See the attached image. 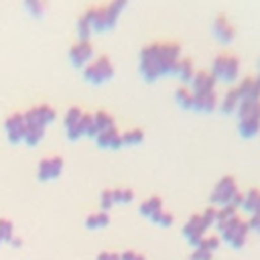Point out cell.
<instances>
[{
  "mask_svg": "<svg viewBox=\"0 0 260 260\" xmlns=\"http://www.w3.org/2000/svg\"><path fill=\"white\" fill-rule=\"evenodd\" d=\"M177 71L181 73L183 79H191L193 73H195V67H193V61L191 59H181L177 61Z\"/></svg>",
  "mask_w": 260,
  "mask_h": 260,
  "instance_id": "cell-20",
  "label": "cell"
},
{
  "mask_svg": "<svg viewBox=\"0 0 260 260\" xmlns=\"http://www.w3.org/2000/svg\"><path fill=\"white\" fill-rule=\"evenodd\" d=\"M98 140H100L104 146H116V144L122 142V136H120V132L116 130V126H110V128H106V130H102V132L98 134Z\"/></svg>",
  "mask_w": 260,
  "mask_h": 260,
  "instance_id": "cell-14",
  "label": "cell"
},
{
  "mask_svg": "<svg viewBox=\"0 0 260 260\" xmlns=\"http://www.w3.org/2000/svg\"><path fill=\"white\" fill-rule=\"evenodd\" d=\"M110 205H114V191H104V195H102V207L108 209Z\"/></svg>",
  "mask_w": 260,
  "mask_h": 260,
  "instance_id": "cell-29",
  "label": "cell"
},
{
  "mask_svg": "<svg viewBox=\"0 0 260 260\" xmlns=\"http://www.w3.org/2000/svg\"><path fill=\"white\" fill-rule=\"evenodd\" d=\"M61 167H63V158L61 156H47L41 160L39 165V177L41 179H51V177H57L61 173Z\"/></svg>",
  "mask_w": 260,
  "mask_h": 260,
  "instance_id": "cell-7",
  "label": "cell"
},
{
  "mask_svg": "<svg viewBox=\"0 0 260 260\" xmlns=\"http://www.w3.org/2000/svg\"><path fill=\"white\" fill-rule=\"evenodd\" d=\"M193 87L195 91H205V89H213V81H215V73L209 69H199L193 73Z\"/></svg>",
  "mask_w": 260,
  "mask_h": 260,
  "instance_id": "cell-10",
  "label": "cell"
},
{
  "mask_svg": "<svg viewBox=\"0 0 260 260\" xmlns=\"http://www.w3.org/2000/svg\"><path fill=\"white\" fill-rule=\"evenodd\" d=\"M110 126H114V120H112V116L108 114V112H98L93 118H91V130L89 132H102V130H106V128H110Z\"/></svg>",
  "mask_w": 260,
  "mask_h": 260,
  "instance_id": "cell-13",
  "label": "cell"
},
{
  "mask_svg": "<svg viewBox=\"0 0 260 260\" xmlns=\"http://www.w3.org/2000/svg\"><path fill=\"white\" fill-rule=\"evenodd\" d=\"M162 209V205H160V199L158 197H150L148 201H144L142 205H140V211L144 213V215H148V217H152L156 211H160Z\"/></svg>",
  "mask_w": 260,
  "mask_h": 260,
  "instance_id": "cell-19",
  "label": "cell"
},
{
  "mask_svg": "<svg viewBox=\"0 0 260 260\" xmlns=\"http://www.w3.org/2000/svg\"><path fill=\"white\" fill-rule=\"evenodd\" d=\"M197 246H199L201 250H205V252H209V254H211V252H213V250L219 246V240H217V238H203V240H201Z\"/></svg>",
  "mask_w": 260,
  "mask_h": 260,
  "instance_id": "cell-24",
  "label": "cell"
},
{
  "mask_svg": "<svg viewBox=\"0 0 260 260\" xmlns=\"http://www.w3.org/2000/svg\"><path fill=\"white\" fill-rule=\"evenodd\" d=\"M213 30L217 32L219 39L228 41V39H232V35H234V24H232V20H230L225 14H217L215 20H213Z\"/></svg>",
  "mask_w": 260,
  "mask_h": 260,
  "instance_id": "cell-11",
  "label": "cell"
},
{
  "mask_svg": "<svg viewBox=\"0 0 260 260\" xmlns=\"http://www.w3.org/2000/svg\"><path fill=\"white\" fill-rule=\"evenodd\" d=\"M177 98H179L185 106H193L195 91H193V89H189V87H179V89H177Z\"/></svg>",
  "mask_w": 260,
  "mask_h": 260,
  "instance_id": "cell-22",
  "label": "cell"
},
{
  "mask_svg": "<svg viewBox=\"0 0 260 260\" xmlns=\"http://www.w3.org/2000/svg\"><path fill=\"white\" fill-rule=\"evenodd\" d=\"M152 219H154L156 223H162V225H171V221H173V215H171L169 211L160 209V211H156V213L152 215Z\"/></svg>",
  "mask_w": 260,
  "mask_h": 260,
  "instance_id": "cell-25",
  "label": "cell"
},
{
  "mask_svg": "<svg viewBox=\"0 0 260 260\" xmlns=\"http://www.w3.org/2000/svg\"><path fill=\"white\" fill-rule=\"evenodd\" d=\"M205 230H207V221L203 219V215H193L189 219V223L185 225V236L191 244H199L205 236Z\"/></svg>",
  "mask_w": 260,
  "mask_h": 260,
  "instance_id": "cell-5",
  "label": "cell"
},
{
  "mask_svg": "<svg viewBox=\"0 0 260 260\" xmlns=\"http://www.w3.org/2000/svg\"><path fill=\"white\" fill-rule=\"evenodd\" d=\"M142 138V130L140 128H132V130H128L126 134H122V140L124 142H138Z\"/></svg>",
  "mask_w": 260,
  "mask_h": 260,
  "instance_id": "cell-27",
  "label": "cell"
},
{
  "mask_svg": "<svg viewBox=\"0 0 260 260\" xmlns=\"http://www.w3.org/2000/svg\"><path fill=\"white\" fill-rule=\"evenodd\" d=\"M258 128H260V116L240 118V130H242V134H254Z\"/></svg>",
  "mask_w": 260,
  "mask_h": 260,
  "instance_id": "cell-16",
  "label": "cell"
},
{
  "mask_svg": "<svg viewBox=\"0 0 260 260\" xmlns=\"http://www.w3.org/2000/svg\"><path fill=\"white\" fill-rule=\"evenodd\" d=\"M250 228L256 230V232H260V213H254V217L250 219Z\"/></svg>",
  "mask_w": 260,
  "mask_h": 260,
  "instance_id": "cell-32",
  "label": "cell"
},
{
  "mask_svg": "<svg viewBox=\"0 0 260 260\" xmlns=\"http://www.w3.org/2000/svg\"><path fill=\"white\" fill-rule=\"evenodd\" d=\"M55 114L53 106L49 104H39V106H32L24 116H26V122H35V124H45L47 120H51Z\"/></svg>",
  "mask_w": 260,
  "mask_h": 260,
  "instance_id": "cell-9",
  "label": "cell"
},
{
  "mask_svg": "<svg viewBox=\"0 0 260 260\" xmlns=\"http://www.w3.org/2000/svg\"><path fill=\"white\" fill-rule=\"evenodd\" d=\"M256 83H258V87H260V75H258V77H256Z\"/></svg>",
  "mask_w": 260,
  "mask_h": 260,
  "instance_id": "cell-36",
  "label": "cell"
},
{
  "mask_svg": "<svg viewBox=\"0 0 260 260\" xmlns=\"http://www.w3.org/2000/svg\"><path fill=\"white\" fill-rule=\"evenodd\" d=\"M110 75H112V61L106 55H100L98 59H93L85 67V77H89L93 81H102V79H106Z\"/></svg>",
  "mask_w": 260,
  "mask_h": 260,
  "instance_id": "cell-3",
  "label": "cell"
},
{
  "mask_svg": "<svg viewBox=\"0 0 260 260\" xmlns=\"http://www.w3.org/2000/svg\"><path fill=\"white\" fill-rule=\"evenodd\" d=\"M122 260H144L140 254H136V252H126L124 256H120Z\"/></svg>",
  "mask_w": 260,
  "mask_h": 260,
  "instance_id": "cell-33",
  "label": "cell"
},
{
  "mask_svg": "<svg viewBox=\"0 0 260 260\" xmlns=\"http://www.w3.org/2000/svg\"><path fill=\"white\" fill-rule=\"evenodd\" d=\"M26 2H28V6H30L32 12H43L45 10V4H47V0H26Z\"/></svg>",
  "mask_w": 260,
  "mask_h": 260,
  "instance_id": "cell-30",
  "label": "cell"
},
{
  "mask_svg": "<svg viewBox=\"0 0 260 260\" xmlns=\"http://www.w3.org/2000/svg\"><path fill=\"white\" fill-rule=\"evenodd\" d=\"M89 55H91V43H89L87 39H79V41L73 43L71 49H69V57H71V61L77 63V65L85 63V61L89 59Z\"/></svg>",
  "mask_w": 260,
  "mask_h": 260,
  "instance_id": "cell-8",
  "label": "cell"
},
{
  "mask_svg": "<svg viewBox=\"0 0 260 260\" xmlns=\"http://www.w3.org/2000/svg\"><path fill=\"white\" fill-rule=\"evenodd\" d=\"M238 65H240L238 57L230 51H223L213 61V73L215 77H221V79H234L238 73Z\"/></svg>",
  "mask_w": 260,
  "mask_h": 260,
  "instance_id": "cell-2",
  "label": "cell"
},
{
  "mask_svg": "<svg viewBox=\"0 0 260 260\" xmlns=\"http://www.w3.org/2000/svg\"><path fill=\"white\" fill-rule=\"evenodd\" d=\"M215 91L213 89H205V91H195V98H193V106L195 108H201V110H207L215 104Z\"/></svg>",
  "mask_w": 260,
  "mask_h": 260,
  "instance_id": "cell-12",
  "label": "cell"
},
{
  "mask_svg": "<svg viewBox=\"0 0 260 260\" xmlns=\"http://www.w3.org/2000/svg\"><path fill=\"white\" fill-rule=\"evenodd\" d=\"M43 128L45 124H35V122H26V130H24V138L28 142H37L43 136Z\"/></svg>",
  "mask_w": 260,
  "mask_h": 260,
  "instance_id": "cell-17",
  "label": "cell"
},
{
  "mask_svg": "<svg viewBox=\"0 0 260 260\" xmlns=\"http://www.w3.org/2000/svg\"><path fill=\"white\" fill-rule=\"evenodd\" d=\"M240 93H238V89L236 87H230L228 91H225V95H223V110H234L238 104H240Z\"/></svg>",
  "mask_w": 260,
  "mask_h": 260,
  "instance_id": "cell-18",
  "label": "cell"
},
{
  "mask_svg": "<svg viewBox=\"0 0 260 260\" xmlns=\"http://www.w3.org/2000/svg\"><path fill=\"white\" fill-rule=\"evenodd\" d=\"M98 260H122V258H120V256H116V254H108V252H106V254H102Z\"/></svg>",
  "mask_w": 260,
  "mask_h": 260,
  "instance_id": "cell-34",
  "label": "cell"
},
{
  "mask_svg": "<svg viewBox=\"0 0 260 260\" xmlns=\"http://www.w3.org/2000/svg\"><path fill=\"white\" fill-rule=\"evenodd\" d=\"M0 240L10 242L12 240V223L8 219H0Z\"/></svg>",
  "mask_w": 260,
  "mask_h": 260,
  "instance_id": "cell-23",
  "label": "cell"
},
{
  "mask_svg": "<svg viewBox=\"0 0 260 260\" xmlns=\"http://www.w3.org/2000/svg\"><path fill=\"white\" fill-rule=\"evenodd\" d=\"M0 244H2V240H0Z\"/></svg>",
  "mask_w": 260,
  "mask_h": 260,
  "instance_id": "cell-37",
  "label": "cell"
},
{
  "mask_svg": "<svg viewBox=\"0 0 260 260\" xmlns=\"http://www.w3.org/2000/svg\"><path fill=\"white\" fill-rule=\"evenodd\" d=\"M130 199H132V191H128V189H116L114 191V201L124 203V201H130Z\"/></svg>",
  "mask_w": 260,
  "mask_h": 260,
  "instance_id": "cell-28",
  "label": "cell"
},
{
  "mask_svg": "<svg viewBox=\"0 0 260 260\" xmlns=\"http://www.w3.org/2000/svg\"><path fill=\"white\" fill-rule=\"evenodd\" d=\"M236 183H234V179L232 177H223L219 183H217V187L213 189V195H211V199L215 201V203H221V205H230L232 203V199L236 197Z\"/></svg>",
  "mask_w": 260,
  "mask_h": 260,
  "instance_id": "cell-4",
  "label": "cell"
},
{
  "mask_svg": "<svg viewBox=\"0 0 260 260\" xmlns=\"http://www.w3.org/2000/svg\"><path fill=\"white\" fill-rule=\"evenodd\" d=\"M81 108H77V106H73V108H69V112H67V116H65V124L69 126V124H73V122H77L79 118H81Z\"/></svg>",
  "mask_w": 260,
  "mask_h": 260,
  "instance_id": "cell-26",
  "label": "cell"
},
{
  "mask_svg": "<svg viewBox=\"0 0 260 260\" xmlns=\"http://www.w3.org/2000/svg\"><path fill=\"white\" fill-rule=\"evenodd\" d=\"M87 228H104L108 223V213L106 211H98V213H91L87 217Z\"/></svg>",
  "mask_w": 260,
  "mask_h": 260,
  "instance_id": "cell-21",
  "label": "cell"
},
{
  "mask_svg": "<svg viewBox=\"0 0 260 260\" xmlns=\"http://www.w3.org/2000/svg\"><path fill=\"white\" fill-rule=\"evenodd\" d=\"M219 230H221V234H223V238L234 246V248H240V246H244V242H246V232H248V225L238 217V215H234L232 219H228V221H223V223H219Z\"/></svg>",
  "mask_w": 260,
  "mask_h": 260,
  "instance_id": "cell-1",
  "label": "cell"
},
{
  "mask_svg": "<svg viewBox=\"0 0 260 260\" xmlns=\"http://www.w3.org/2000/svg\"><path fill=\"white\" fill-rule=\"evenodd\" d=\"M191 260H211V254L205 252V250H201V248H197V252L191 256Z\"/></svg>",
  "mask_w": 260,
  "mask_h": 260,
  "instance_id": "cell-31",
  "label": "cell"
},
{
  "mask_svg": "<svg viewBox=\"0 0 260 260\" xmlns=\"http://www.w3.org/2000/svg\"><path fill=\"white\" fill-rule=\"evenodd\" d=\"M242 205H244V209H246V211L260 213V191H258V189H252V191L244 197Z\"/></svg>",
  "mask_w": 260,
  "mask_h": 260,
  "instance_id": "cell-15",
  "label": "cell"
},
{
  "mask_svg": "<svg viewBox=\"0 0 260 260\" xmlns=\"http://www.w3.org/2000/svg\"><path fill=\"white\" fill-rule=\"evenodd\" d=\"M10 244H12V246H22V240H20V238H12Z\"/></svg>",
  "mask_w": 260,
  "mask_h": 260,
  "instance_id": "cell-35",
  "label": "cell"
},
{
  "mask_svg": "<svg viewBox=\"0 0 260 260\" xmlns=\"http://www.w3.org/2000/svg\"><path fill=\"white\" fill-rule=\"evenodd\" d=\"M6 130H8V136L12 140H18L24 136V130H26V116L20 114V112H14L6 118Z\"/></svg>",
  "mask_w": 260,
  "mask_h": 260,
  "instance_id": "cell-6",
  "label": "cell"
}]
</instances>
